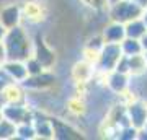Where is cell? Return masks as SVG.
Wrapping results in <instances>:
<instances>
[{
	"mask_svg": "<svg viewBox=\"0 0 147 140\" xmlns=\"http://www.w3.org/2000/svg\"><path fill=\"white\" fill-rule=\"evenodd\" d=\"M136 13H139V8H137L136 5L126 2V3H119L116 15H121V20H124V18H131V16L136 15ZM132 18H134V16H132Z\"/></svg>",
	"mask_w": 147,
	"mask_h": 140,
	"instance_id": "6da1fadb",
	"label": "cell"
},
{
	"mask_svg": "<svg viewBox=\"0 0 147 140\" xmlns=\"http://www.w3.org/2000/svg\"><path fill=\"white\" fill-rule=\"evenodd\" d=\"M11 68H18V65H10V70ZM11 72H15V70H11ZM16 75H18V77H23V75H25V70H23V68H21V70H16Z\"/></svg>",
	"mask_w": 147,
	"mask_h": 140,
	"instance_id": "7a4b0ae2",
	"label": "cell"
}]
</instances>
